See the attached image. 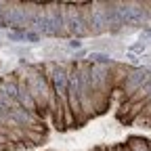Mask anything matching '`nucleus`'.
Masks as SVG:
<instances>
[{
  "label": "nucleus",
  "mask_w": 151,
  "mask_h": 151,
  "mask_svg": "<svg viewBox=\"0 0 151 151\" xmlns=\"http://www.w3.org/2000/svg\"><path fill=\"white\" fill-rule=\"evenodd\" d=\"M82 44H84V42H82V40H76V38H71V40L67 42V46H69V48H73V50H80V48H82Z\"/></svg>",
  "instance_id": "4"
},
{
  "label": "nucleus",
  "mask_w": 151,
  "mask_h": 151,
  "mask_svg": "<svg viewBox=\"0 0 151 151\" xmlns=\"http://www.w3.org/2000/svg\"><path fill=\"white\" fill-rule=\"evenodd\" d=\"M128 50H130L132 55H134V52H139V55H141V52H145V42H137V44H130V48H128Z\"/></svg>",
  "instance_id": "3"
},
{
  "label": "nucleus",
  "mask_w": 151,
  "mask_h": 151,
  "mask_svg": "<svg viewBox=\"0 0 151 151\" xmlns=\"http://www.w3.org/2000/svg\"><path fill=\"white\" fill-rule=\"evenodd\" d=\"M124 145H126L130 151H151L149 139H143V137H139V134H132L130 139H126Z\"/></svg>",
  "instance_id": "1"
},
{
  "label": "nucleus",
  "mask_w": 151,
  "mask_h": 151,
  "mask_svg": "<svg viewBox=\"0 0 151 151\" xmlns=\"http://www.w3.org/2000/svg\"><path fill=\"white\" fill-rule=\"evenodd\" d=\"M149 42H151V40H149Z\"/></svg>",
  "instance_id": "5"
},
{
  "label": "nucleus",
  "mask_w": 151,
  "mask_h": 151,
  "mask_svg": "<svg viewBox=\"0 0 151 151\" xmlns=\"http://www.w3.org/2000/svg\"><path fill=\"white\" fill-rule=\"evenodd\" d=\"M23 42H40L42 40V36L38 34V32H32V29H23Z\"/></svg>",
  "instance_id": "2"
}]
</instances>
